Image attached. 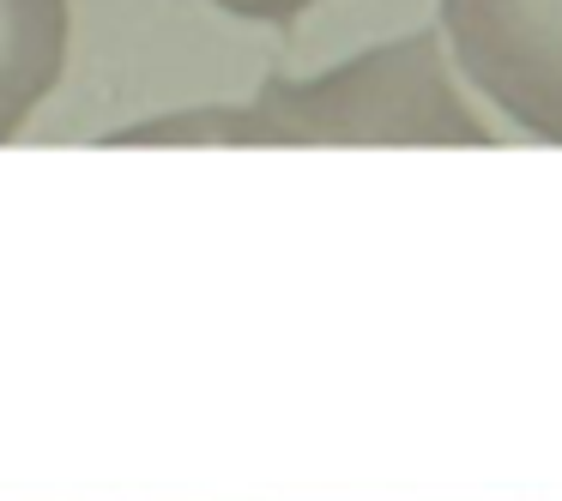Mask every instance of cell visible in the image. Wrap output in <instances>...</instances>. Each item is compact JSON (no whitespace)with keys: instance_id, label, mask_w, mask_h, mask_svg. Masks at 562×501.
Masks as SVG:
<instances>
[{"instance_id":"obj_1","label":"cell","mask_w":562,"mask_h":501,"mask_svg":"<svg viewBox=\"0 0 562 501\" xmlns=\"http://www.w3.org/2000/svg\"><path fill=\"white\" fill-rule=\"evenodd\" d=\"M441 67L436 31L363 49L321 79L272 73L255 103H206L115 127L110 146H490Z\"/></svg>"},{"instance_id":"obj_2","label":"cell","mask_w":562,"mask_h":501,"mask_svg":"<svg viewBox=\"0 0 562 501\" xmlns=\"http://www.w3.org/2000/svg\"><path fill=\"white\" fill-rule=\"evenodd\" d=\"M441 31L514 127L562 146V0H441Z\"/></svg>"},{"instance_id":"obj_3","label":"cell","mask_w":562,"mask_h":501,"mask_svg":"<svg viewBox=\"0 0 562 501\" xmlns=\"http://www.w3.org/2000/svg\"><path fill=\"white\" fill-rule=\"evenodd\" d=\"M67 67V0H0V146L25 134Z\"/></svg>"},{"instance_id":"obj_4","label":"cell","mask_w":562,"mask_h":501,"mask_svg":"<svg viewBox=\"0 0 562 501\" xmlns=\"http://www.w3.org/2000/svg\"><path fill=\"white\" fill-rule=\"evenodd\" d=\"M212 7H218V13H231V19H255V25H272V31H296L315 0H212Z\"/></svg>"}]
</instances>
